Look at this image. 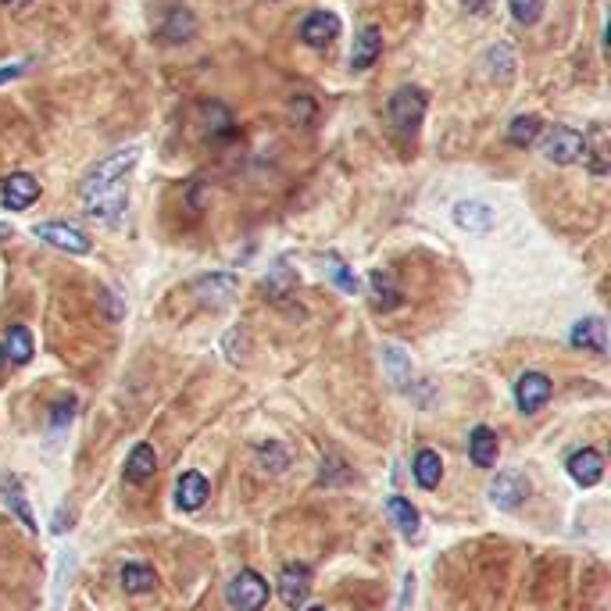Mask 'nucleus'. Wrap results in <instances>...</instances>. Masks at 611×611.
<instances>
[{
    "instance_id": "27",
    "label": "nucleus",
    "mask_w": 611,
    "mask_h": 611,
    "mask_svg": "<svg viewBox=\"0 0 611 611\" xmlns=\"http://www.w3.org/2000/svg\"><path fill=\"white\" fill-rule=\"evenodd\" d=\"M193 33H197V18H193L189 11H183V7H172V11H169V18H165L161 36H165V40H172V44H183V40H189Z\"/></svg>"
},
{
    "instance_id": "11",
    "label": "nucleus",
    "mask_w": 611,
    "mask_h": 611,
    "mask_svg": "<svg viewBox=\"0 0 611 611\" xmlns=\"http://www.w3.org/2000/svg\"><path fill=\"white\" fill-rule=\"evenodd\" d=\"M125 200H129V197H125V183H119V186H112V189H101V193L86 197L82 208H86V215L97 218V222H115L125 211Z\"/></svg>"
},
{
    "instance_id": "16",
    "label": "nucleus",
    "mask_w": 611,
    "mask_h": 611,
    "mask_svg": "<svg viewBox=\"0 0 611 611\" xmlns=\"http://www.w3.org/2000/svg\"><path fill=\"white\" fill-rule=\"evenodd\" d=\"M193 290H197V297L204 301V305H229L233 301V294H237V279L229 276V272H215V276H204V279H197L193 283Z\"/></svg>"
},
{
    "instance_id": "31",
    "label": "nucleus",
    "mask_w": 611,
    "mask_h": 611,
    "mask_svg": "<svg viewBox=\"0 0 611 611\" xmlns=\"http://www.w3.org/2000/svg\"><path fill=\"white\" fill-rule=\"evenodd\" d=\"M257 458H261L265 472H283V469L290 465V454H286V451H283V443H276V440L261 443V447H257Z\"/></svg>"
},
{
    "instance_id": "1",
    "label": "nucleus",
    "mask_w": 611,
    "mask_h": 611,
    "mask_svg": "<svg viewBox=\"0 0 611 611\" xmlns=\"http://www.w3.org/2000/svg\"><path fill=\"white\" fill-rule=\"evenodd\" d=\"M136 161H140V147L115 150L112 158L97 161V165L90 169V176L82 179V186H79V197L86 200V197H93V193H101V189H112V186L125 183V176L132 172V165H136Z\"/></svg>"
},
{
    "instance_id": "5",
    "label": "nucleus",
    "mask_w": 611,
    "mask_h": 611,
    "mask_svg": "<svg viewBox=\"0 0 611 611\" xmlns=\"http://www.w3.org/2000/svg\"><path fill=\"white\" fill-rule=\"evenodd\" d=\"M550 397H554V383H550L544 372H526V375L515 383V404H519L522 415H537Z\"/></svg>"
},
{
    "instance_id": "39",
    "label": "nucleus",
    "mask_w": 611,
    "mask_h": 611,
    "mask_svg": "<svg viewBox=\"0 0 611 611\" xmlns=\"http://www.w3.org/2000/svg\"><path fill=\"white\" fill-rule=\"evenodd\" d=\"M25 72V64H11V68H0V82H11V79H18Z\"/></svg>"
},
{
    "instance_id": "20",
    "label": "nucleus",
    "mask_w": 611,
    "mask_h": 611,
    "mask_svg": "<svg viewBox=\"0 0 611 611\" xmlns=\"http://www.w3.org/2000/svg\"><path fill=\"white\" fill-rule=\"evenodd\" d=\"M208 493H211V487H208V480L200 472H183L179 483H176V504L183 511H197L208 500Z\"/></svg>"
},
{
    "instance_id": "7",
    "label": "nucleus",
    "mask_w": 611,
    "mask_h": 611,
    "mask_svg": "<svg viewBox=\"0 0 611 611\" xmlns=\"http://www.w3.org/2000/svg\"><path fill=\"white\" fill-rule=\"evenodd\" d=\"M276 590H279L286 608H301L307 601V594H311V568L307 565H286L279 572V579H276Z\"/></svg>"
},
{
    "instance_id": "32",
    "label": "nucleus",
    "mask_w": 611,
    "mask_h": 611,
    "mask_svg": "<svg viewBox=\"0 0 611 611\" xmlns=\"http://www.w3.org/2000/svg\"><path fill=\"white\" fill-rule=\"evenodd\" d=\"M511 15L519 25H537L544 15V0H511Z\"/></svg>"
},
{
    "instance_id": "21",
    "label": "nucleus",
    "mask_w": 611,
    "mask_h": 611,
    "mask_svg": "<svg viewBox=\"0 0 611 611\" xmlns=\"http://www.w3.org/2000/svg\"><path fill=\"white\" fill-rule=\"evenodd\" d=\"M154 472H158V454H154V447H150V443H136L132 454H129V461H125V480H129V483H143V480H150Z\"/></svg>"
},
{
    "instance_id": "14",
    "label": "nucleus",
    "mask_w": 611,
    "mask_h": 611,
    "mask_svg": "<svg viewBox=\"0 0 611 611\" xmlns=\"http://www.w3.org/2000/svg\"><path fill=\"white\" fill-rule=\"evenodd\" d=\"M0 493H4L7 508L18 515V522H22L29 533H36L40 526H36V519H33V508H29V500H25L22 480H18V476H11V472H0Z\"/></svg>"
},
{
    "instance_id": "12",
    "label": "nucleus",
    "mask_w": 611,
    "mask_h": 611,
    "mask_svg": "<svg viewBox=\"0 0 611 611\" xmlns=\"http://www.w3.org/2000/svg\"><path fill=\"white\" fill-rule=\"evenodd\" d=\"M568 476H572L579 487H597L601 476H605V458H601V451H594V447L576 451V454L568 458Z\"/></svg>"
},
{
    "instance_id": "6",
    "label": "nucleus",
    "mask_w": 611,
    "mask_h": 611,
    "mask_svg": "<svg viewBox=\"0 0 611 611\" xmlns=\"http://www.w3.org/2000/svg\"><path fill=\"white\" fill-rule=\"evenodd\" d=\"M526 497H529V483H526V476H522V472H515V469L497 472V480L490 483V500H493L500 511L519 508Z\"/></svg>"
},
{
    "instance_id": "10",
    "label": "nucleus",
    "mask_w": 611,
    "mask_h": 611,
    "mask_svg": "<svg viewBox=\"0 0 611 611\" xmlns=\"http://www.w3.org/2000/svg\"><path fill=\"white\" fill-rule=\"evenodd\" d=\"M340 36V15L333 11H311L305 22H301V40L307 47H329L333 40Z\"/></svg>"
},
{
    "instance_id": "43",
    "label": "nucleus",
    "mask_w": 611,
    "mask_h": 611,
    "mask_svg": "<svg viewBox=\"0 0 611 611\" xmlns=\"http://www.w3.org/2000/svg\"><path fill=\"white\" fill-rule=\"evenodd\" d=\"M307 611H329V608H322V605H318V608H307Z\"/></svg>"
},
{
    "instance_id": "35",
    "label": "nucleus",
    "mask_w": 611,
    "mask_h": 611,
    "mask_svg": "<svg viewBox=\"0 0 611 611\" xmlns=\"http://www.w3.org/2000/svg\"><path fill=\"white\" fill-rule=\"evenodd\" d=\"M204 119H208L211 129H229V112H226L222 104H208V108H204Z\"/></svg>"
},
{
    "instance_id": "30",
    "label": "nucleus",
    "mask_w": 611,
    "mask_h": 611,
    "mask_svg": "<svg viewBox=\"0 0 611 611\" xmlns=\"http://www.w3.org/2000/svg\"><path fill=\"white\" fill-rule=\"evenodd\" d=\"M325 272H329V279H333L344 294H358V286H362V283H358V276H354V272H351V268H347L336 254H325Z\"/></svg>"
},
{
    "instance_id": "13",
    "label": "nucleus",
    "mask_w": 611,
    "mask_h": 611,
    "mask_svg": "<svg viewBox=\"0 0 611 611\" xmlns=\"http://www.w3.org/2000/svg\"><path fill=\"white\" fill-rule=\"evenodd\" d=\"M379 54H383V33H379V25H362L358 36H354L351 68H354V72H365V68H372V64L379 62Z\"/></svg>"
},
{
    "instance_id": "29",
    "label": "nucleus",
    "mask_w": 611,
    "mask_h": 611,
    "mask_svg": "<svg viewBox=\"0 0 611 611\" xmlns=\"http://www.w3.org/2000/svg\"><path fill=\"white\" fill-rule=\"evenodd\" d=\"M508 140L515 147H533L540 140V119L537 115H519L515 122L508 125Z\"/></svg>"
},
{
    "instance_id": "22",
    "label": "nucleus",
    "mask_w": 611,
    "mask_h": 611,
    "mask_svg": "<svg viewBox=\"0 0 611 611\" xmlns=\"http://www.w3.org/2000/svg\"><path fill=\"white\" fill-rule=\"evenodd\" d=\"M386 515L393 519V526H397L408 540H415V537H419L422 519H419V511H415V504H412L408 497H390V500H386Z\"/></svg>"
},
{
    "instance_id": "23",
    "label": "nucleus",
    "mask_w": 611,
    "mask_h": 611,
    "mask_svg": "<svg viewBox=\"0 0 611 611\" xmlns=\"http://www.w3.org/2000/svg\"><path fill=\"white\" fill-rule=\"evenodd\" d=\"M412 472H415V483L422 490H436L440 487V476H443V461H440L436 451L422 447V451L415 454V461H412Z\"/></svg>"
},
{
    "instance_id": "15",
    "label": "nucleus",
    "mask_w": 611,
    "mask_h": 611,
    "mask_svg": "<svg viewBox=\"0 0 611 611\" xmlns=\"http://www.w3.org/2000/svg\"><path fill=\"white\" fill-rule=\"evenodd\" d=\"M454 226H461L465 233H476V237H487L493 229V211L480 200H461V204H454Z\"/></svg>"
},
{
    "instance_id": "34",
    "label": "nucleus",
    "mask_w": 611,
    "mask_h": 611,
    "mask_svg": "<svg viewBox=\"0 0 611 611\" xmlns=\"http://www.w3.org/2000/svg\"><path fill=\"white\" fill-rule=\"evenodd\" d=\"M290 286H294V276H290L286 261H279V265H276V272L268 276V290H272L276 297H286V294H290Z\"/></svg>"
},
{
    "instance_id": "8",
    "label": "nucleus",
    "mask_w": 611,
    "mask_h": 611,
    "mask_svg": "<svg viewBox=\"0 0 611 611\" xmlns=\"http://www.w3.org/2000/svg\"><path fill=\"white\" fill-rule=\"evenodd\" d=\"M44 244L58 247V250H68V254H90V237L75 226H64V222H44L33 229Z\"/></svg>"
},
{
    "instance_id": "41",
    "label": "nucleus",
    "mask_w": 611,
    "mask_h": 611,
    "mask_svg": "<svg viewBox=\"0 0 611 611\" xmlns=\"http://www.w3.org/2000/svg\"><path fill=\"white\" fill-rule=\"evenodd\" d=\"M0 240H11V226H0Z\"/></svg>"
},
{
    "instance_id": "24",
    "label": "nucleus",
    "mask_w": 611,
    "mask_h": 611,
    "mask_svg": "<svg viewBox=\"0 0 611 611\" xmlns=\"http://www.w3.org/2000/svg\"><path fill=\"white\" fill-rule=\"evenodd\" d=\"M33 354H36L33 333H29L25 325H11V329H7V340H4V358H11L15 365H29Z\"/></svg>"
},
{
    "instance_id": "40",
    "label": "nucleus",
    "mask_w": 611,
    "mask_h": 611,
    "mask_svg": "<svg viewBox=\"0 0 611 611\" xmlns=\"http://www.w3.org/2000/svg\"><path fill=\"white\" fill-rule=\"evenodd\" d=\"M33 0H4V7H11V11H22V7H29Z\"/></svg>"
},
{
    "instance_id": "9",
    "label": "nucleus",
    "mask_w": 611,
    "mask_h": 611,
    "mask_svg": "<svg viewBox=\"0 0 611 611\" xmlns=\"http://www.w3.org/2000/svg\"><path fill=\"white\" fill-rule=\"evenodd\" d=\"M36 197H40V183L29 172H15L0 186V200H4L7 211H25V208L36 204Z\"/></svg>"
},
{
    "instance_id": "25",
    "label": "nucleus",
    "mask_w": 611,
    "mask_h": 611,
    "mask_svg": "<svg viewBox=\"0 0 611 611\" xmlns=\"http://www.w3.org/2000/svg\"><path fill=\"white\" fill-rule=\"evenodd\" d=\"M119 579H122L125 594H150L158 587V572L150 565H125Z\"/></svg>"
},
{
    "instance_id": "28",
    "label": "nucleus",
    "mask_w": 611,
    "mask_h": 611,
    "mask_svg": "<svg viewBox=\"0 0 611 611\" xmlns=\"http://www.w3.org/2000/svg\"><path fill=\"white\" fill-rule=\"evenodd\" d=\"M587 147H583V158L590 154V172L594 176H605L608 172V154H605V125H594L590 136H583Z\"/></svg>"
},
{
    "instance_id": "18",
    "label": "nucleus",
    "mask_w": 611,
    "mask_h": 611,
    "mask_svg": "<svg viewBox=\"0 0 611 611\" xmlns=\"http://www.w3.org/2000/svg\"><path fill=\"white\" fill-rule=\"evenodd\" d=\"M572 347H583V351H594V354H605L608 351V333H605V322L601 318H583L572 325Z\"/></svg>"
},
{
    "instance_id": "19",
    "label": "nucleus",
    "mask_w": 611,
    "mask_h": 611,
    "mask_svg": "<svg viewBox=\"0 0 611 611\" xmlns=\"http://www.w3.org/2000/svg\"><path fill=\"white\" fill-rule=\"evenodd\" d=\"M497 451H500V443H497L493 429L487 426L472 429V436H469V458H472L476 469H493L497 465Z\"/></svg>"
},
{
    "instance_id": "17",
    "label": "nucleus",
    "mask_w": 611,
    "mask_h": 611,
    "mask_svg": "<svg viewBox=\"0 0 611 611\" xmlns=\"http://www.w3.org/2000/svg\"><path fill=\"white\" fill-rule=\"evenodd\" d=\"M368 290H372V305L379 307V311H393V307L404 301V294H401L393 272H386V268H375V272L368 276Z\"/></svg>"
},
{
    "instance_id": "3",
    "label": "nucleus",
    "mask_w": 611,
    "mask_h": 611,
    "mask_svg": "<svg viewBox=\"0 0 611 611\" xmlns=\"http://www.w3.org/2000/svg\"><path fill=\"white\" fill-rule=\"evenodd\" d=\"M268 583L265 576H257L254 568H244L229 587H226V601L233 605L237 611H261L268 605Z\"/></svg>"
},
{
    "instance_id": "26",
    "label": "nucleus",
    "mask_w": 611,
    "mask_h": 611,
    "mask_svg": "<svg viewBox=\"0 0 611 611\" xmlns=\"http://www.w3.org/2000/svg\"><path fill=\"white\" fill-rule=\"evenodd\" d=\"M487 75H493L497 82H511L515 79V51L508 44H497L487 51Z\"/></svg>"
},
{
    "instance_id": "4",
    "label": "nucleus",
    "mask_w": 611,
    "mask_h": 611,
    "mask_svg": "<svg viewBox=\"0 0 611 611\" xmlns=\"http://www.w3.org/2000/svg\"><path fill=\"white\" fill-rule=\"evenodd\" d=\"M583 147H587L583 132H579V129H568V125H554V129H548V136H544V154H548V161H554V165H576V161L583 158Z\"/></svg>"
},
{
    "instance_id": "33",
    "label": "nucleus",
    "mask_w": 611,
    "mask_h": 611,
    "mask_svg": "<svg viewBox=\"0 0 611 611\" xmlns=\"http://www.w3.org/2000/svg\"><path fill=\"white\" fill-rule=\"evenodd\" d=\"M383 358H386V365H390V372H393L397 386H408L412 375H408V358H404V351H401V347H386Z\"/></svg>"
},
{
    "instance_id": "42",
    "label": "nucleus",
    "mask_w": 611,
    "mask_h": 611,
    "mask_svg": "<svg viewBox=\"0 0 611 611\" xmlns=\"http://www.w3.org/2000/svg\"><path fill=\"white\" fill-rule=\"evenodd\" d=\"M7 365V358H4V347H0V368Z\"/></svg>"
},
{
    "instance_id": "36",
    "label": "nucleus",
    "mask_w": 611,
    "mask_h": 611,
    "mask_svg": "<svg viewBox=\"0 0 611 611\" xmlns=\"http://www.w3.org/2000/svg\"><path fill=\"white\" fill-rule=\"evenodd\" d=\"M290 108H294V119H297V122H311V119H315V101H311V97H297Z\"/></svg>"
},
{
    "instance_id": "38",
    "label": "nucleus",
    "mask_w": 611,
    "mask_h": 611,
    "mask_svg": "<svg viewBox=\"0 0 611 611\" xmlns=\"http://www.w3.org/2000/svg\"><path fill=\"white\" fill-rule=\"evenodd\" d=\"M490 4H493V0H461V7H465L469 15H480V11H487Z\"/></svg>"
},
{
    "instance_id": "37",
    "label": "nucleus",
    "mask_w": 611,
    "mask_h": 611,
    "mask_svg": "<svg viewBox=\"0 0 611 611\" xmlns=\"http://www.w3.org/2000/svg\"><path fill=\"white\" fill-rule=\"evenodd\" d=\"M72 408H75L72 401H62V404H54V429H62L64 422L72 419Z\"/></svg>"
},
{
    "instance_id": "2",
    "label": "nucleus",
    "mask_w": 611,
    "mask_h": 611,
    "mask_svg": "<svg viewBox=\"0 0 611 611\" xmlns=\"http://www.w3.org/2000/svg\"><path fill=\"white\" fill-rule=\"evenodd\" d=\"M426 93L419 86H401L393 97H390V122L401 136H415L419 125L426 119Z\"/></svg>"
}]
</instances>
